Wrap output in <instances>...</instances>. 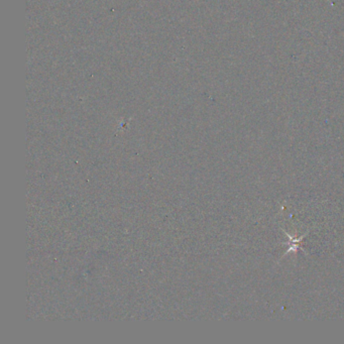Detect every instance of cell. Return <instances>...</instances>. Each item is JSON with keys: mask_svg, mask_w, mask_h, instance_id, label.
<instances>
[{"mask_svg": "<svg viewBox=\"0 0 344 344\" xmlns=\"http://www.w3.org/2000/svg\"><path fill=\"white\" fill-rule=\"evenodd\" d=\"M284 233H285V234H286V235H287V236L290 238V242H288V243L286 242V244L290 245V247L287 249L286 253H287V252H290L291 250H293V251H295V252H296L298 248H301V247L299 246V242H301V241L303 240V238L305 237V235H302L300 238H293V237H291V236H290V235H289V234H288L286 231H284ZM301 249L303 250V248H301Z\"/></svg>", "mask_w": 344, "mask_h": 344, "instance_id": "obj_1", "label": "cell"}]
</instances>
